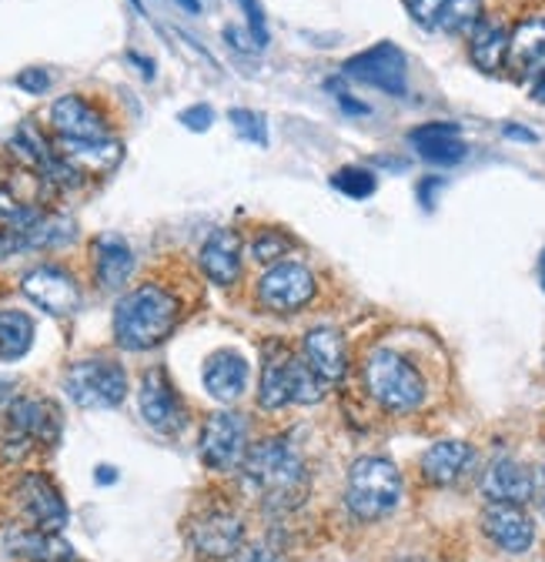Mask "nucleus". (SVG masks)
<instances>
[{
    "label": "nucleus",
    "instance_id": "f257e3e1",
    "mask_svg": "<svg viewBox=\"0 0 545 562\" xmlns=\"http://www.w3.org/2000/svg\"><path fill=\"white\" fill-rule=\"evenodd\" d=\"M245 479L271 509H288L302 503L308 472L298 449L288 439H264L245 456Z\"/></svg>",
    "mask_w": 545,
    "mask_h": 562
},
{
    "label": "nucleus",
    "instance_id": "f03ea898",
    "mask_svg": "<svg viewBox=\"0 0 545 562\" xmlns=\"http://www.w3.org/2000/svg\"><path fill=\"white\" fill-rule=\"evenodd\" d=\"M181 305L161 285H141L127 292L114 308V338L127 351L158 348L178 325Z\"/></svg>",
    "mask_w": 545,
    "mask_h": 562
},
{
    "label": "nucleus",
    "instance_id": "7ed1b4c3",
    "mask_svg": "<svg viewBox=\"0 0 545 562\" xmlns=\"http://www.w3.org/2000/svg\"><path fill=\"white\" fill-rule=\"evenodd\" d=\"M365 389L385 412H395V415H408L422 408L425 392H429L425 375L391 348H378L368 356Z\"/></svg>",
    "mask_w": 545,
    "mask_h": 562
},
{
    "label": "nucleus",
    "instance_id": "20e7f679",
    "mask_svg": "<svg viewBox=\"0 0 545 562\" xmlns=\"http://www.w3.org/2000/svg\"><path fill=\"white\" fill-rule=\"evenodd\" d=\"M401 503V472L385 456H365L349 472L345 506L359 522H378Z\"/></svg>",
    "mask_w": 545,
    "mask_h": 562
},
{
    "label": "nucleus",
    "instance_id": "39448f33",
    "mask_svg": "<svg viewBox=\"0 0 545 562\" xmlns=\"http://www.w3.org/2000/svg\"><path fill=\"white\" fill-rule=\"evenodd\" d=\"M64 392L78 408H117L127 395V372L111 359H81L67 369Z\"/></svg>",
    "mask_w": 545,
    "mask_h": 562
},
{
    "label": "nucleus",
    "instance_id": "423d86ee",
    "mask_svg": "<svg viewBox=\"0 0 545 562\" xmlns=\"http://www.w3.org/2000/svg\"><path fill=\"white\" fill-rule=\"evenodd\" d=\"M60 439V415L50 402L41 398H18L8 408V436L4 456L24 459L37 446H54Z\"/></svg>",
    "mask_w": 545,
    "mask_h": 562
},
{
    "label": "nucleus",
    "instance_id": "0eeeda50",
    "mask_svg": "<svg viewBox=\"0 0 545 562\" xmlns=\"http://www.w3.org/2000/svg\"><path fill=\"white\" fill-rule=\"evenodd\" d=\"M201 462L215 472H235L248 456V418L241 412H215L208 415L197 442Z\"/></svg>",
    "mask_w": 545,
    "mask_h": 562
},
{
    "label": "nucleus",
    "instance_id": "6e6552de",
    "mask_svg": "<svg viewBox=\"0 0 545 562\" xmlns=\"http://www.w3.org/2000/svg\"><path fill=\"white\" fill-rule=\"evenodd\" d=\"M342 70H345V78L378 88L391 98H405V91H408V60H405L401 47H395L391 41L359 50L355 57L345 60Z\"/></svg>",
    "mask_w": 545,
    "mask_h": 562
},
{
    "label": "nucleus",
    "instance_id": "1a4fd4ad",
    "mask_svg": "<svg viewBox=\"0 0 545 562\" xmlns=\"http://www.w3.org/2000/svg\"><path fill=\"white\" fill-rule=\"evenodd\" d=\"M315 289L318 285H315L311 268L298 261H279L258 278V302L268 312L292 315V312H302L315 299Z\"/></svg>",
    "mask_w": 545,
    "mask_h": 562
},
{
    "label": "nucleus",
    "instance_id": "9d476101",
    "mask_svg": "<svg viewBox=\"0 0 545 562\" xmlns=\"http://www.w3.org/2000/svg\"><path fill=\"white\" fill-rule=\"evenodd\" d=\"M188 546L201 559H228L245 542V522L228 509H208L188 522Z\"/></svg>",
    "mask_w": 545,
    "mask_h": 562
},
{
    "label": "nucleus",
    "instance_id": "9b49d317",
    "mask_svg": "<svg viewBox=\"0 0 545 562\" xmlns=\"http://www.w3.org/2000/svg\"><path fill=\"white\" fill-rule=\"evenodd\" d=\"M24 295L44 308L47 315H71L81 305V289L71 271H64L57 265H37L24 274L21 281Z\"/></svg>",
    "mask_w": 545,
    "mask_h": 562
},
{
    "label": "nucleus",
    "instance_id": "f8f14e48",
    "mask_svg": "<svg viewBox=\"0 0 545 562\" xmlns=\"http://www.w3.org/2000/svg\"><path fill=\"white\" fill-rule=\"evenodd\" d=\"M54 155L81 178H101L121 165L124 145L114 137H57Z\"/></svg>",
    "mask_w": 545,
    "mask_h": 562
},
{
    "label": "nucleus",
    "instance_id": "ddd939ff",
    "mask_svg": "<svg viewBox=\"0 0 545 562\" xmlns=\"http://www.w3.org/2000/svg\"><path fill=\"white\" fill-rule=\"evenodd\" d=\"M545 479L535 465L515 462V459H499L486 469L482 475V496L489 503H509V506H525L542 492Z\"/></svg>",
    "mask_w": 545,
    "mask_h": 562
},
{
    "label": "nucleus",
    "instance_id": "4468645a",
    "mask_svg": "<svg viewBox=\"0 0 545 562\" xmlns=\"http://www.w3.org/2000/svg\"><path fill=\"white\" fill-rule=\"evenodd\" d=\"M138 402H141L145 422H148V426H151L155 432H161V436H178V432L184 429V422H188L184 402H181V395L174 392V385H171V379L164 375V369L145 372Z\"/></svg>",
    "mask_w": 545,
    "mask_h": 562
},
{
    "label": "nucleus",
    "instance_id": "2eb2a0df",
    "mask_svg": "<svg viewBox=\"0 0 545 562\" xmlns=\"http://www.w3.org/2000/svg\"><path fill=\"white\" fill-rule=\"evenodd\" d=\"M506 70L519 85H535L545 75V14H532L512 27Z\"/></svg>",
    "mask_w": 545,
    "mask_h": 562
},
{
    "label": "nucleus",
    "instance_id": "dca6fc26",
    "mask_svg": "<svg viewBox=\"0 0 545 562\" xmlns=\"http://www.w3.org/2000/svg\"><path fill=\"white\" fill-rule=\"evenodd\" d=\"M18 503L21 513L27 516L31 529H44V532H60L67 526V506L64 496L57 492V485L47 475H24L18 485Z\"/></svg>",
    "mask_w": 545,
    "mask_h": 562
},
{
    "label": "nucleus",
    "instance_id": "f3484780",
    "mask_svg": "<svg viewBox=\"0 0 545 562\" xmlns=\"http://www.w3.org/2000/svg\"><path fill=\"white\" fill-rule=\"evenodd\" d=\"M408 145L419 151V158L439 168H452L465 161L468 155V145L462 140V127L455 121H429V124L412 127L408 131Z\"/></svg>",
    "mask_w": 545,
    "mask_h": 562
},
{
    "label": "nucleus",
    "instance_id": "a211bd4d",
    "mask_svg": "<svg viewBox=\"0 0 545 562\" xmlns=\"http://www.w3.org/2000/svg\"><path fill=\"white\" fill-rule=\"evenodd\" d=\"M482 532L512 555H522L532 549L535 542V526L529 519V513L522 506H509V503H489L482 513Z\"/></svg>",
    "mask_w": 545,
    "mask_h": 562
},
{
    "label": "nucleus",
    "instance_id": "6ab92c4d",
    "mask_svg": "<svg viewBox=\"0 0 545 562\" xmlns=\"http://www.w3.org/2000/svg\"><path fill=\"white\" fill-rule=\"evenodd\" d=\"M302 356L328 385L342 382L349 372V345L342 331H334V328H325V325L311 328L302 341Z\"/></svg>",
    "mask_w": 545,
    "mask_h": 562
},
{
    "label": "nucleus",
    "instance_id": "aec40b11",
    "mask_svg": "<svg viewBox=\"0 0 545 562\" xmlns=\"http://www.w3.org/2000/svg\"><path fill=\"white\" fill-rule=\"evenodd\" d=\"M50 127L57 137H111L104 114L81 94H64L50 104Z\"/></svg>",
    "mask_w": 545,
    "mask_h": 562
},
{
    "label": "nucleus",
    "instance_id": "412c9836",
    "mask_svg": "<svg viewBox=\"0 0 545 562\" xmlns=\"http://www.w3.org/2000/svg\"><path fill=\"white\" fill-rule=\"evenodd\" d=\"M509 37H512V27L499 18V14H486L475 31L465 37L468 41V60L486 70V75H499L506 67V54H509Z\"/></svg>",
    "mask_w": 545,
    "mask_h": 562
},
{
    "label": "nucleus",
    "instance_id": "4be33fe9",
    "mask_svg": "<svg viewBox=\"0 0 545 562\" xmlns=\"http://www.w3.org/2000/svg\"><path fill=\"white\" fill-rule=\"evenodd\" d=\"M241 255H245V248H241L238 232L215 228L208 238H204V245H201V268H204V274L215 281V285L228 289V285H235L238 274H241Z\"/></svg>",
    "mask_w": 545,
    "mask_h": 562
},
{
    "label": "nucleus",
    "instance_id": "5701e85b",
    "mask_svg": "<svg viewBox=\"0 0 545 562\" xmlns=\"http://www.w3.org/2000/svg\"><path fill=\"white\" fill-rule=\"evenodd\" d=\"M204 389H208L212 398L218 402H238L248 389V362L238 356V351L225 348V351H215V356L204 362Z\"/></svg>",
    "mask_w": 545,
    "mask_h": 562
},
{
    "label": "nucleus",
    "instance_id": "b1692460",
    "mask_svg": "<svg viewBox=\"0 0 545 562\" xmlns=\"http://www.w3.org/2000/svg\"><path fill=\"white\" fill-rule=\"evenodd\" d=\"M472 459H475V452H472L468 442H462V439H445V442H435V446L422 456V475H425V482H432V485H455V482L468 472Z\"/></svg>",
    "mask_w": 545,
    "mask_h": 562
},
{
    "label": "nucleus",
    "instance_id": "393cba45",
    "mask_svg": "<svg viewBox=\"0 0 545 562\" xmlns=\"http://www.w3.org/2000/svg\"><path fill=\"white\" fill-rule=\"evenodd\" d=\"M8 549L14 555H24L31 562H71L75 559V549L67 546L57 532H44V529H11L4 536Z\"/></svg>",
    "mask_w": 545,
    "mask_h": 562
},
{
    "label": "nucleus",
    "instance_id": "a878e982",
    "mask_svg": "<svg viewBox=\"0 0 545 562\" xmlns=\"http://www.w3.org/2000/svg\"><path fill=\"white\" fill-rule=\"evenodd\" d=\"M130 271H134L130 245L121 235H101L94 241V274L101 281V289H107V292L121 289L130 278Z\"/></svg>",
    "mask_w": 545,
    "mask_h": 562
},
{
    "label": "nucleus",
    "instance_id": "bb28decb",
    "mask_svg": "<svg viewBox=\"0 0 545 562\" xmlns=\"http://www.w3.org/2000/svg\"><path fill=\"white\" fill-rule=\"evenodd\" d=\"M258 402L268 412H279L292 405V356H271L261 369V385H258Z\"/></svg>",
    "mask_w": 545,
    "mask_h": 562
},
{
    "label": "nucleus",
    "instance_id": "cd10ccee",
    "mask_svg": "<svg viewBox=\"0 0 545 562\" xmlns=\"http://www.w3.org/2000/svg\"><path fill=\"white\" fill-rule=\"evenodd\" d=\"M18 235H21L24 251H47V248L71 245L75 235H78V228H75L71 218H64V215H41L37 222H31Z\"/></svg>",
    "mask_w": 545,
    "mask_h": 562
},
{
    "label": "nucleus",
    "instance_id": "c85d7f7f",
    "mask_svg": "<svg viewBox=\"0 0 545 562\" xmlns=\"http://www.w3.org/2000/svg\"><path fill=\"white\" fill-rule=\"evenodd\" d=\"M34 345V318L8 308L0 312V362H21Z\"/></svg>",
    "mask_w": 545,
    "mask_h": 562
},
{
    "label": "nucleus",
    "instance_id": "c756f323",
    "mask_svg": "<svg viewBox=\"0 0 545 562\" xmlns=\"http://www.w3.org/2000/svg\"><path fill=\"white\" fill-rule=\"evenodd\" d=\"M482 18H486L482 0H445V8L439 11V21H435V31L452 34V37H468Z\"/></svg>",
    "mask_w": 545,
    "mask_h": 562
},
{
    "label": "nucleus",
    "instance_id": "7c9ffc66",
    "mask_svg": "<svg viewBox=\"0 0 545 562\" xmlns=\"http://www.w3.org/2000/svg\"><path fill=\"white\" fill-rule=\"evenodd\" d=\"M328 382L305 362V356H292V402L295 405H315L325 398Z\"/></svg>",
    "mask_w": 545,
    "mask_h": 562
},
{
    "label": "nucleus",
    "instance_id": "2f4dec72",
    "mask_svg": "<svg viewBox=\"0 0 545 562\" xmlns=\"http://www.w3.org/2000/svg\"><path fill=\"white\" fill-rule=\"evenodd\" d=\"M251 258L261 261V265H279V261H288V251H292V238L279 228H261L254 238H251Z\"/></svg>",
    "mask_w": 545,
    "mask_h": 562
},
{
    "label": "nucleus",
    "instance_id": "473e14b6",
    "mask_svg": "<svg viewBox=\"0 0 545 562\" xmlns=\"http://www.w3.org/2000/svg\"><path fill=\"white\" fill-rule=\"evenodd\" d=\"M41 218V211L27 201H21L11 188L0 184V228H8V232H21L27 228L31 222Z\"/></svg>",
    "mask_w": 545,
    "mask_h": 562
},
{
    "label": "nucleus",
    "instance_id": "72a5a7b5",
    "mask_svg": "<svg viewBox=\"0 0 545 562\" xmlns=\"http://www.w3.org/2000/svg\"><path fill=\"white\" fill-rule=\"evenodd\" d=\"M331 188H338V191H342L345 198H352V201H365V198L375 194L378 181H375V175H372L368 168L349 165V168H338V171L331 175Z\"/></svg>",
    "mask_w": 545,
    "mask_h": 562
},
{
    "label": "nucleus",
    "instance_id": "f704fd0d",
    "mask_svg": "<svg viewBox=\"0 0 545 562\" xmlns=\"http://www.w3.org/2000/svg\"><path fill=\"white\" fill-rule=\"evenodd\" d=\"M228 121L235 124V131H238L245 140H251V145H258V148H268V127H264V117H261V114L245 111V108H235V111L228 114Z\"/></svg>",
    "mask_w": 545,
    "mask_h": 562
},
{
    "label": "nucleus",
    "instance_id": "c9c22d12",
    "mask_svg": "<svg viewBox=\"0 0 545 562\" xmlns=\"http://www.w3.org/2000/svg\"><path fill=\"white\" fill-rule=\"evenodd\" d=\"M245 18H248V31H251V41L254 47H264L268 44V18H264V8L258 4V0H238Z\"/></svg>",
    "mask_w": 545,
    "mask_h": 562
},
{
    "label": "nucleus",
    "instance_id": "e433bc0d",
    "mask_svg": "<svg viewBox=\"0 0 545 562\" xmlns=\"http://www.w3.org/2000/svg\"><path fill=\"white\" fill-rule=\"evenodd\" d=\"M14 85H18L24 94L41 98V94H47V88H50V75H47L44 67H24L21 75L14 78Z\"/></svg>",
    "mask_w": 545,
    "mask_h": 562
},
{
    "label": "nucleus",
    "instance_id": "4c0bfd02",
    "mask_svg": "<svg viewBox=\"0 0 545 562\" xmlns=\"http://www.w3.org/2000/svg\"><path fill=\"white\" fill-rule=\"evenodd\" d=\"M405 8H408V14H412L416 24L435 31V21H439V11L445 8V0H405Z\"/></svg>",
    "mask_w": 545,
    "mask_h": 562
},
{
    "label": "nucleus",
    "instance_id": "58836bf2",
    "mask_svg": "<svg viewBox=\"0 0 545 562\" xmlns=\"http://www.w3.org/2000/svg\"><path fill=\"white\" fill-rule=\"evenodd\" d=\"M178 121L188 127V131H208L215 124V111L208 104H194V108H184L178 114Z\"/></svg>",
    "mask_w": 545,
    "mask_h": 562
},
{
    "label": "nucleus",
    "instance_id": "ea45409f",
    "mask_svg": "<svg viewBox=\"0 0 545 562\" xmlns=\"http://www.w3.org/2000/svg\"><path fill=\"white\" fill-rule=\"evenodd\" d=\"M241 562H285V555L275 546H251V549H245Z\"/></svg>",
    "mask_w": 545,
    "mask_h": 562
},
{
    "label": "nucleus",
    "instance_id": "a19ab883",
    "mask_svg": "<svg viewBox=\"0 0 545 562\" xmlns=\"http://www.w3.org/2000/svg\"><path fill=\"white\" fill-rule=\"evenodd\" d=\"M14 251H24L21 245V235L18 232H8V228H0V258H8Z\"/></svg>",
    "mask_w": 545,
    "mask_h": 562
},
{
    "label": "nucleus",
    "instance_id": "79ce46f5",
    "mask_svg": "<svg viewBox=\"0 0 545 562\" xmlns=\"http://www.w3.org/2000/svg\"><path fill=\"white\" fill-rule=\"evenodd\" d=\"M442 184H445L442 178H425V181H419V201H422L425 207H432V204H435V191H439Z\"/></svg>",
    "mask_w": 545,
    "mask_h": 562
},
{
    "label": "nucleus",
    "instance_id": "37998d69",
    "mask_svg": "<svg viewBox=\"0 0 545 562\" xmlns=\"http://www.w3.org/2000/svg\"><path fill=\"white\" fill-rule=\"evenodd\" d=\"M334 98H338V104H342V108H345L349 114H368V104H362V101H355V98H352L349 91H338Z\"/></svg>",
    "mask_w": 545,
    "mask_h": 562
},
{
    "label": "nucleus",
    "instance_id": "c03bdc74",
    "mask_svg": "<svg viewBox=\"0 0 545 562\" xmlns=\"http://www.w3.org/2000/svg\"><path fill=\"white\" fill-rule=\"evenodd\" d=\"M502 134H506V137H515V140H535V134L525 131V127H519V124H506Z\"/></svg>",
    "mask_w": 545,
    "mask_h": 562
},
{
    "label": "nucleus",
    "instance_id": "a18cd8bd",
    "mask_svg": "<svg viewBox=\"0 0 545 562\" xmlns=\"http://www.w3.org/2000/svg\"><path fill=\"white\" fill-rule=\"evenodd\" d=\"M114 479H117V472H114L111 465H101V469H98V482H101V485H111Z\"/></svg>",
    "mask_w": 545,
    "mask_h": 562
},
{
    "label": "nucleus",
    "instance_id": "49530a36",
    "mask_svg": "<svg viewBox=\"0 0 545 562\" xmlns=\"http://www.w3.org/2000/svg\"><path fill=\"white\" fill-rule=\"evenodd\" d=\"M532 98H535V101H545V75L532 85Z\"/></svg>",
    "mask_w": 545,
    "mask_h": 562
},
{
    "label": "nucleus",
    "instance_id": "de8ad7c7",
    "mask_svg": "<svg viewBox=\"0 0 545 562\" xmlns=\"http://www.w3.org/2000/svg\"><path fill=\"white\" fill-rule=\"evenodd\" d=\"M178 4H181V8H184L188 14H197V11H201V4H197V0H178Z\"/></svg>",
    "mask_w": 545,
    "mask_h": 562
},
{
    "label": "nucleus",
    "instance_id": "09e8293b",
    "mask_svg": "<svg viewBox=\"0 0 545 562\" xmlns=\"http://www.w3.org/2000/svg\"><path fill=\"white\" fill-rule=\"evenodd\" d=\"M538 274H542V285H545V251H542V258H538Z\"/></svg>",
    "mask_w": 545,
    "mask_h": 562
},
{
    "label": "nucleus",
    "instance_id": "8fccbe9b",
    "mask_svg": "<svg viewBox=\"0 0 545 562\" xmlns=\"http://www.w3.org/2000/svg\"><path fill=\"white\" fill-rule=\"evenodd\" d=\"M542 516H545V499H542Z\"/></svg>",
    "mask_w": 545,
    "mask_h": 562
}]
</instances>
